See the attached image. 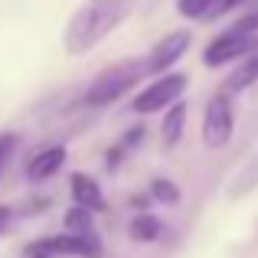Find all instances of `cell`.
Masks as SVG:
<instances>
[{
  "label": "cell",
  "instance_id": "cell-15",
  "mask_svg": "<svg viewBox=\"0 0 258 258\" xmlns=\"http://www.w3.org/2000/svg\"><path fill=\"white\" fill-rule=\"evenodd\" d=\"M176 10H180L183 17H189V20L209 17V10H213V0H176Z\"/></svg>",
  "mask_w": 258,
  "mask_h": 258
},
{
  "label": "cell",
  "instance_id": "cell-8",
  "mask_svg": "<svg viewBox=\"0 0 258 258\" xmlns=\"http://www.w3.org/2000/svg\"><path fill=\"white\" fill-rule=\"evenodd\" d=\"M72 200H76V206H82L88 209V213H98V209H105V196H101V189H98V183L92 180V176H85V173H76L72 176Z\"/></svg>",
  "mask_w": 258,
  "mask_h": 258
},
{
  "label": "cell",
  "instance_id": "cell-11",
  "mask_svg": "<svg viewBox=\"0 0 258 258\" xmlns=\"http://www.w3.org/2000/svg\"><path fill=\"white\" fill-rule=\"evenodd\" d=\"M255 82H258V52H255V56H248V59H242V66L229 76L226 88H229V92H242V88H248V85H255Z\"/></svg>",
  "mask_w": 258,
  "mask_h": 258
},
{
  "label": "cell",
  "instance_id": "cell-17",
  "mask_svg": "<svg viewBox=\"0 0 258 258\" xmlns=\"http://www.w3.org/2000/svg\"><path fill=\"white\" fill-rule=\"evenodd\" d=\"M13 147H17V138H13V134H0V170H4L7 157L13 154Z\"/></svg>",
  "mask_w": 258,
  "mask_h": 258
},
{
  "label": "cell",
  "instance_id": "cell-18",
  "mask_svg": "<svg viewBox=\"0 0 258 258\" xmlns=\"http://www.w3.org/2000/svg\"><path fill=\"white\" fill-rule=\"evenodd\" d=\"M239 4H245V0H213V10H209V17H222V13H229V10H235Z\"/></svg>",
  "mask_w": 258,
  "mask_h": 258
},
{
  "label": "cell",
  "instance_id": "cell-4",
  "mask_svg": "<svg viewBox=\"0 0 258 258\" xmlns=\"http://www.w3.org/2000/svg\"><path fill=\"white\" fill-rule=\"evenodd\" d=\"M59 255L98 258L101 245L95 235H52V239H39L26 248V258H59Z\"/></svg>",
  "mask_w": 258,
  "mask_h": 258
},
{
  "label": "cell",
  "instance_id": "cell-12",
  "mask_svg": "<svg viewBox=\"0 0 258 258\" xmlns=\"http://www.w3.org/2000/svg\"><path fill=\"white\" fill-rule=\"evenodd\" d=\"M255 186H258V157H252L239 173H235L232 189H229V193H232V196H245V193H252Z\"/></svg>",
  "mask_w": 258,
  "mask_h": 258
},
{
  "label": "cell",
  "instance_id": "cell-1",
  "mask_svg": "<svg viewBox=\"0 0 258 258\" xmlns=\"http://www.w3.org/2000/svg\"><path fill=\"white\" fill-rule=\"evenodd\" d=\"M134 7H138V0H85L66 26V52L82 56V52L95 49L101 39L111 36L131 17Z\"/></svg>",
  "mask_w": 258,
  "mask_h": 258
},
{
  "label": "cell",
  "instance_id": "cell-13",
  "mask_svg": "<svg viewBox=\"0 0 258 258\" xmlns=\"http://www.w3.org/2000/svg\"><path fill=\"white\" fill-rule=\"evenodd\" d=\"M66 229H69V235H95V229H92V213L82 206H76V209H69L66 213Z\"/></svg>",
  "mask_w": 258,
  "mask_h": 258
},
{
  "label": "cell",
  "instance_id": "cell-16",
  "mask_svg": "<svg viewBox=\"0 0 258 258\" xmlns=\"http://www.w3.org/2000/svg\"><path fill=\"white\" fill-rule=\"evenodd\" d=\"M151 193H154V200H160V203H176L180 200V189H176L170 180H154Z\"/></svg>",
  "mask_w": 258,
  "mask_h": 258
},
{
  "label": "cell",
  "instance_id": "cell-19",
  "mask_svg": "<svg viewBox=\"0 0 258 258\" xmlns=\"http://www.w3.org/2000/svg\"><path fill=\"white\" fill-rule=\"evenodd\" d=\"M232 30H242V33H258V10L248 13V17H242L239 23L232 26Z\"/></svg>",
  "mask_w": 258,
  "mask_h": 258
},
{
  "label": "cell",
  "instance_id": "cell-6",
  "mask_svg": "<svg viewBox=\"0 0 258 258\" xmlns=\"http://www.w3.org/2000/svg\"><path fill=\"white\" fill-rule=\"evenodd\" d=\"M183 92H186V76H164L154 85H147L144 92L134 98V111L154 114V111H160V108H173Z\"/></svg>",
  "mask_w": 258,
  "mask_h": 258
},
{
  "label": "cell",
  "instance_id": "cell-20",
  "mask_svg": "<svg viewBox=\"0 0 258 258\" xmlns=\"http://www.w3.org/2000/svg\"><path fill=\"white\" fill-rule=\"evenodd\" d=\"M10 219H13V209H10V206H0V235L7 232V226H10Z\"/></svg>",
  "mask_w": 258,
  "mask_h": 258
},
{
  "label": "cell",
  "instance_id": "cell-5",
  "mask_svg": "<svg viewBox=\"0 0 258 258\" xmlns=\"http://www.w3.org/2000/svg\"><path fill=\"white\" fill-rule=\"evenodd\" d=\"M232 127H235L232 105H229L226 95H216L206 105V114H203V144L206 147H226L229 138H232Z\"/></svg>",
  "mask_w": 258,
  "mask_h": 258
},
{
  "label": "cell",
  "instance_id": "cell-14",
  "mask_svg": "<svg viewBox=\"0 0 258 258\" xmlns=\"http://www.w3.org/2000/svg\"><path fill=\"white\" fill-rule=\"evenodd\" d=\"M131 235L134 239H141V242H154L160 235V219H154V216H138V219L131 222Z\"/></svg>",
  "mask_w": 258,
  "mask_h": 258
},
{
  "label": "cell",
  "instance_id": "cell-10",
  "mask_svg": "<svg viewBox=\"0 0 258 258\" xmlns=\"http://www.w3.org/2000/svg\"><path fill=\"white\" fill-rule=\"evenodd\" d=\"M160 131H164V144H167V147L180 144L183 131H186V108H183V105H173V108H167V114H164V124H160Z\"/></svg>",
  "mask_w": 258,
  "mask_h": 258
},
{
  "label": "cell",
  "instance_id": "cell-2",
  "mask_svg": "<svg viewBox=\"0 0 258 258\" xmlns=\"http://www.w3.org/2000/svg\"><path fill=\"white\" fill-rule=\"evenodd\" d=\"M147 72V59H124V62H114L88 85V92L82 95V105L88 108H101L118 101L127 88L138 85V79Z\"/></svg>",
  "mask_w": 258,
  "mask_h": 258
},
{
  "label": "cell",
  "instance_id": "cell-9",
  "mask_svg": "<svg viewBox=\"0 0 258 258\" xmlns=\"http://www.w3.org/2000/svg\"><path fill=\"white\" fill-rule=\"evenodd\" d=\"M66 164V147H46V151H39L36 157L30 160V167H26V173H30V180H46V176H56V170Z\"/></svg>",
  "mask_w": 258,
  "mask_h": 258
},
{
  "label": "cell",
  "instance_id": "cell-3",
  "mask_svg": "<svg viewBox=\"0 0 258 258\" xmlns=\"http://www.w3.org/2000/svg\"><path fill=\"white\" fill-rule=\"evenodd\" d=\"M258 52V33H242V30H229L222 36H216L213 43L203 52V62L209 69H219L226 62H235V59H248Z\"/></svg>",
  "mask_w": 258,
  "mask_h": 258
},
{
  "label": "cell",
  "instance_id": "cell-7",
  "mask_svg": "<svg viewBox=\"0 0 258 258\" xmlns=\"http://www.w3.org/2000/svg\"><path fill=\"white\" fill-rule=\"evenodd\" d=\"M186 49H189V33H186V30L164 36V39H160V43L151 49V56H147V72H151V76H160V72L170 69L173 62H180Z\"/></svg>",
  "mask_w": 258,
  "mask_h": 258
}]
</instances>
